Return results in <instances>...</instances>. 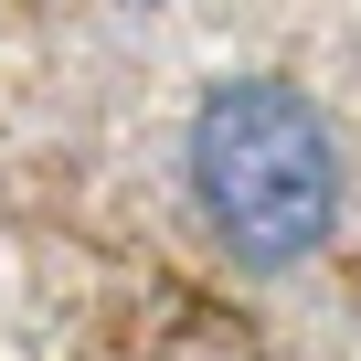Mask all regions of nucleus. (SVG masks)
Masks as SVG:
<instances>
[{"mask_svg": "<svg viewBox=\"0 0 361 361\" xmlns=\"http://www.w3.org/2000/svg\"><path fill=\"white\" fill-rule=\"evenodd\" d=\"M192 202L255 276L308 266L340 234V138L287 75H224L192 106Z\"/></svg>", "mask_w": 361, "mask_h": 361, "instance_id": "obj_1", "label": "nucleus"}]
</instances>
